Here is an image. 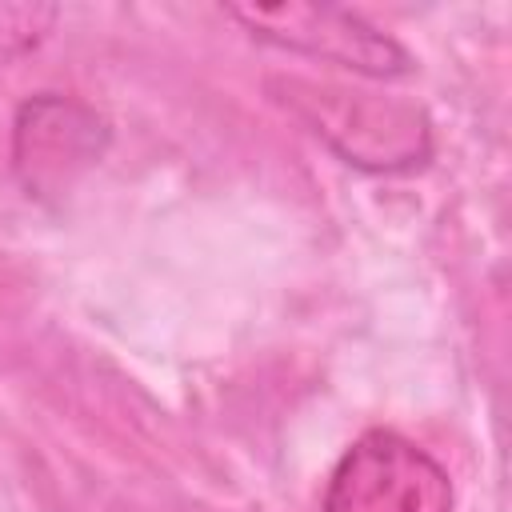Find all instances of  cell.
<instances>
[{
    "label": "cell",
    "instance_id": "7a4b0ae2",
    "mask_svg": "<svg viewBox=\"0 0 512 512\" xmlns=\"http://www.w3.org/2000/svg\"><path fill=\"white\" fill-rule=\"evenodd\" d=\"M224 12L240 20L260 44L308 60H324L368 80H396L416 68L412 56L388 32H380L352 8L288 0V4H228Z\"/></svg>",
    "mask_w": 512,
    "mask_h": 512
},
{
    "label": "cell",
    "instance_id": "6da1fadb",
    "mask_svg": "<svg viewBox=\"0 0 512 512\" xmlns=\"http://www.w3.org/2000/svg\"><path fill=\"white\" fill-rule=\"evenodd\" d=\"M268 92L352 168L408 172L432 156V124L408 100L308 76H272Z\"/></svg>",
    "mask_w": 512,
    "mask_h": 512
},
{
    "label": "cell",
    "instance_id": "277c9868",
    "mask_svg": "<svg viewBox=\"0 0 512 512\" xmlns=\"http://www.w3.org/2000/svg\"><path fill=\"white\" fill-rule=\"evenodd\" d=\"M108 120L76 96L36 92L12 120V172L36 200L68 196L108 152Z\"/></svg>",
    "mask_w": 512,
    "mask_h": 512
},
{
    "label": "cell",
    "instance_id": "3957f363",
    "mask_svg": "<svg viewBox=\"0 0 512 512\" xmlns=\"http://www.w3.org/2000/svg\"><path fill=\"white\" fill-rule=\"evenodd\" d=\"M324 512H452V480L436 456L392 428H372L336 460Z\"/></svg>",
    "mask_w": 512,
    "mask_h": 512
},
{
    "label": "cell",
    "instance_id": "5b68a950",
    "mask_svg": "<svg viewBox=\"0 0 512 512\" xmlns=\"http://www.w3.org/2000/svg\"><path fill=\"white\" fill-rule=\"evenodd\" d=\"M56 20L52 4H0V64L36 48Z\"/></svg>",
    "mask_w": 512,
    "mask_h": 512
}]
</instances>
